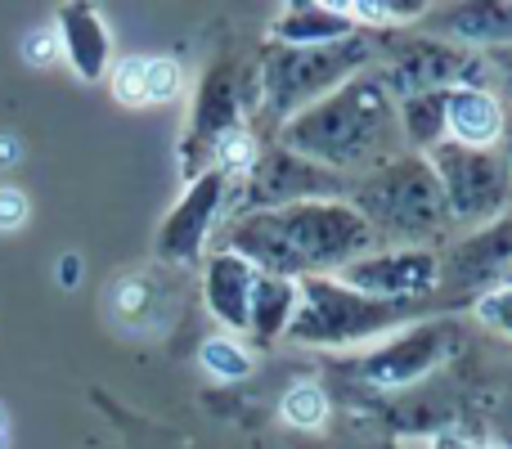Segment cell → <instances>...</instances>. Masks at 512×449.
<instances>
[{"instance_id":"6da1fadb","label":"cell","mask_w":512,"mask_h":449,"mask_svg":"<svg viewBox=\"0 0 512 449\" xmlns=\"http://www.w3.org/2000/svg\"><path fill=\"white\" fill-rule=\"evenodd\" d=\"M373 229L351 203H292L243 216L230 229L225 252L243 256L256 274L274 279H324V270L360 261L373 247Z\"/></svg>"},{"instance_id":"7a4b0ae2","label":"cell","mask_w":512,"mask_h":449,"mask_svg":"<svg viewBox=\"0 0 512 449\" xmlns=\"http://www.w3.org/2000/svg\"><path fill=\"white\" fill-rule=\"evenodd\" d=\"M391 131V95L378 77H351L310 108H301L283 131L288 153L310 167H360L382 149Z\"/></svg>"},{"instance_id":"3957f363","label":"cell","mask_w":512,"mask_h":449,"mask_svg":"<svg viewBox=\"0 0 512 449\" xmlns=\"http://www.w3.org/2000/svg\"><path fill=\"white\" fill-rule=\"evenodd\" d=\"M355 212L373 234L387 238H427L445 225V198L427 158L382 162L364 185H355Z\"/></svg>"},{"instance_id":"277c9868","label":"cell","mask_w":512,"mask_h":449,"mask_svg":"<svg viewBox=\"0 0 512 449\" xmlns=\"http://www.w3.org/2000/svg\"><path fill=\"white\" fill-rule=\"evenodd\" d=\"M405 319L409 306L360 297V292L342 288L337 279H301L297 310H292L283 333L306 346H346V342H364L373 333H387V328L405 324Z\"/></svg>"},{"instance_id":"5b68a950","label":"cell","mask_w":512,"mask_h":449,"mask_svg":"<svg viewBox=\"0 0 512 449\" xmlns=\"http://www.w3.org/2000/svg\"><path fill=\"white\" fill-rule=\"evenodd\" d=\"M369 59L364 36H346L333 45H270L261 68V104L270 113H297L310 99H324L342 81L355 77V68Z\"/></svg>"},{"instance_id":"8992f818","label":"cell","mask_w":512,"mask_h":449,"mask_svg":"<svg viewBox=\"0 0 512 449\" xmlns=\"http://www.w3.org/2000/svg\"><path fill=\"white\" fill-rule=\"evenodd\" d=\"M427 167H432L436 185H441L445 212L450 216H490L504 207L508 176L486 149H463V144H436L427 149Z\"/></svg>"},{"instance_id":"52a82bcc","label":"cell","mask_w":512,"mask_h":449,"mask_svg":"<svg viewBox=\"0 0 512 449\" xmlns=\"http://www.w3.org/2000/svg\"><path fill=\"white\" fill-rule=\"evenodd\" d=\"M337 283L360 297L373 301H414L441 283V261L423 247H396V252H378V256H360V261L342 265Z\"/></svg>"},{"instance_id":"ba28073f","label":"cell","mask_w":512,"mask_h":449,"mask_svg":"<svg viewBox=\"0 0 512 449\" xmlns=\"http://www.w3.org/2000/svg\"><path fill=\"white\" fill-rule=\"evenodd\" d=\"M472 77H481V63L463 50H450L441 41H405L391 54V68L382 72V86L387 95H450L463 90Z\"/></svg>"},{"instance_id":"9c48e42d","label":"cell","mask_w":512,"mask_h":449,"mask_svg":"<svg viewBox=\"0 0 512 449\" xmlns=\"http://www.w3.org/2000/svg\"><path fill=\"white\" fill-rule=\"evenodd\" d=\"M459 342L463 337L454 324H414L409 333L387 337L378 351L364 355L360 369L373 387H405V382L427 378L441 360H450Z\"/></svg>"},{"instance_id":"30bf717a","label":"cell","mask_w":512,"mask_h":449,"mask_svg":"<svg viewBox=\"0 0 512 449\" xmlns=\"http://www.w3.org/2000/svg\"><path fill=\"white\" fill-rule=\"evenodd\" d=\"M333 189L337 180H328L324 167H310L288 149H265L248 167L243 194H248V203L274 212V207H292V203H315V198L333 194Z\"/></svg>"},{"instance_id":"8fae6325","label":"cell","mask_w":512,"mask_h":449,"mask_svg":"<svg viewBox=\"0 0 512 449\" xmlns=\"http://www.w3.org/2000/svg\"><path fill=\"white\" fill-rule=\"evenodd\" d=\"M221 194H225V171L221 167H207L194 176V185L185 189V198L176 203V212L167 216L162 225V238H158V256L167 265H189L203 247L207 229H212V216L221 207Z\"/></svg>"},{"instance_id":"7c38bea8","label":"cell","mask_w":512,"mask_h":449,"mask_svg":"<svg viewBox=\"0 0 512 449\" xmlns=\"http://www.w3.org/2000/svg\"><path fill=\"white\" fill-rule=\"evenodd\" d=\"M230 135H239V90H234V72L212 68L198 90V108H194V135H189V149H194V167L212 162V153L221 149Z\"/></svg>"},{"instance_id":"4fadbf2b","label":"cell","mask_w":512,"mask_h":449,"mask_svg":"<svg viewBox=\"0 0 512 449\" xmlns=\"http://www.w3.org/2000/svg\"><path fill=\"white\" fill-rule=\"evenodd\" d=\"M54 32H59V54L77 68V77H104L108 59H113V41H108V27L95 5H63L54 18Z\"/></svg>"},{"instance_id":"5bb4252c","label":"cell","mask_w":512,"mask_h":449,"mask_svg":"<svg viewBox=\"0 0 512 449\" xmlns=\"http://www.w3.org/2000/svg\"><path fill=\"white\" fill-rule=\"evenodd\" d=\"M252 283H256V270L243 256L234 252H216L207 261V274H203V292H207V306L221 324H230L234 333H248V306H252Z\"/></svg>"},{"instance_id":"9a60e30c","label":"cell","mask_w":512,"mask_h":449,"mask_svg":"<svg viewBox=\"0 0 512 449\" xmlns=\"http://www.w3.org/2000/svg\"><path fill=\"white\" fill-rule=\"evenodd\" d=\"M445 122H450L454 144L463 149H486L504 135V108L486 86H463L445 95Z\"/></svg>"},{"instance_id":"2e32d148","label":"cell","mask_w":512,"mask_h":449,"mask_svg":"<svg viewBox=\"0 0 512 449\" xmlns=\"http://www.w3.org/2000/svg\"><path fill=\"white\" fill-rule=\"evenodd\" d=\"M355 27V18H346L337 5H288L270 27L274 45H333L346 41Z\"/></svg>"},{"instance_id":"e0dca14e","label":"cell","mask_w":512,"mask_h":449,"mask_svg":"<svg viewBox=\"0 0 512 449\" xmlns=\"http://www.w3.org/2000/svg\"><path fill=\"white\" fill-rule=\"evenodd\" d=\"M162 301H167V292H162V283L153 279V274H126V279L113 283V292H108V306H113V319L126 328V333H158L162 328Z\"/></svg>"},{"instance_id":"ac0fdd59","label":"cell","mask_w":512,"mask_h":449,"mask_svg":"<svg viewBox=\"0 0 512 449\" xmlns=\"http://www.w3.org/2000/svg\"><path fill=\"white\" fill-rule=\"evenodd\" d=\"M292 310H297V283L274 279V274H256L252 306H248V333L256 342H274L288 328Z\"/></svg>"},{"instance_id":"d6986e66","label":"cell","mask_w":512,"mask_h":449,"mask_svg":"<svg viewBox=\"0 0 512 449\" xmlns=\"http://www.w3.org/2000/svg\"><path fill=\"white\" fill-rule=\"evenodd\" d=\"M508 270V229H490V234H477L472 243H463L454 252V279H481Z\"/></svg>"},{"instance_id":"ffe728a7","label":"cell","mask_w":512,"mask_h":449,"mask_svg":"<svg viewBox=\"0 0 512 449\" xmlns=\"http://www.w3.org/2000/svg\"><path fill=\"white\" fill-rule=\"evenodd\" d=\"M400 117H405V131L414 144H423V149L445 144V95L405 99V104H400Z\"/></svg>"},{"instance_id":"44dd1931","label":"cell","mask_w":512,"mask_h":449,"mask_svg":"<svg viewBox=\"0 0 512 449\" xmlns=\"http://www.w3.org/2000/svg\"><path fill=\"white\" fill-rule=\"evenodd\" d=\"M198 360H203V369L212 373V378H225V382H239L252 373V355L243 351L239 342H230V337H212V342L198 351Z\"/></svg>"},{"instance_id":"7402d4cb","label":"cell","mask_w":512,"mask_h":449,"mask_svg":"<svg viewBox=\"0 0 512 449\" xmlns=\"http://www.w3.org/2000/svg\"><path fill=\"white\" fill-rule=\"evenodd\" d=\"M279 414H283V423H288V427H319L328 418L324 387H315V382H301V387H292L288 396H283Z\"/></svg>"},{"instance_id":"603a6c76","label":"cell","mask_w":512,"mask_h":449,"mask_svg":"<svg viewBox=\"0 0 512 449\" xmlns=\"http://www.w3.org/2000/svg\"><path fill=\"white\" fill-rule=\"evenodd\" d=\"M185 86V68L167 54H153L144 59V104H171Z\"/></svg>"},{"instance_id":"cb8c5ba5","label":"cell","mask_w":512,"mask_h":449,"mask_svg":"<svg viewBox=\"0 0 512 449\" xmlns=\"http://www.w3.org/2000/svg\"><path fill=\"white\" fill-rule=\"evenodd\" d=\"M342 14H360L364 23H400V18H414L423 14L427 5H409V0H396V5H387V0H355V5H337Z\"/></svg>"},{"instance_id":"d4e9b609","label":"cell","mask_w":512,"mask_h":449,"mask_svg":"<svg viewBox=\"0 0 512 449\" xmlns=\"http://www.w3.org/2000/svg\"><path fill=\"white\" fill-rule=\"evenodd\" d=\"M113 95L126 108H144V59H122L113 68Z\"/></svg>"},{"instance_id":"484cf974","label":"cell","mask_w":512,"mask_h":449,"mask_svg":"<svg viewBox=\"0 0 512 449\" xmlns=\"http://www.w3.org/2000/svg\"><path fill=\"white\" fill-rule=\"evenodd\" d=\"M23 54L32 68H54V63L63 59L59 54V32H54V23H41L32 27V32L23 36Z\"/></svg>"},{"instance_id":"4316f807","label":"cell","mask_w":512,"mask_h":449,"mask_svg":"<svg viewBox=\"0 0 512 449\" xmlns=\"http://www.w3.org/2000/svg\"><path fill=\"white\" fill-rule=\"evenodd\" d=\"M477 315L486 319V324H495L499 337H508V283H499L495 292H481Z\"/></svg>"},{"instance_id":"83f0119b","label":"cell","mask_w":512,"mask_h":449,"mask_svg":"<svg viewBox=\"0 0 512 449\" xmlns=\"http://www.w3.org/2000/svg\"><path fill=\"white\" fill-rule=\"evenodd\" d=\"M27 225V194L23 189H0V234H14Z\"/></svg>"},{"instance_id":"f1b7e54d","label":"cell","mask_w":512,"mask_h":449,"mask_svg":"<svg viewBox=\"0 0 512 449\" xmlns=\"http://www.w3.org/2000/svg\"><path fill=\"white\" fill-rule=\"evenodd\" d=\"M18 153H23V144H18L14 135H0V167H14Z\"/></svg>"},{"instance_id":"f546056e","label":"cell","mask_w":512,"mask_h":449,"mask_svg":"<svg viewBox=\"0 0 512 449\" xmlns=\"http://www.w3.org/2000/svg\"><path fill=\"white\" fill-rule=\"evenodd\" d=\"M0 449H5V418H0Z\"/></svg>"}]
</instances>
